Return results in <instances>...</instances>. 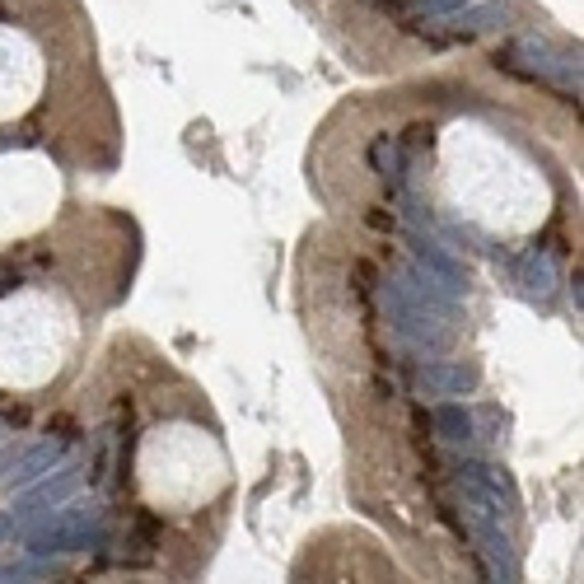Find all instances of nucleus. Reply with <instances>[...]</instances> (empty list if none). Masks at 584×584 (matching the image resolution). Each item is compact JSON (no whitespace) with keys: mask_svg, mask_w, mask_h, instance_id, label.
<instances>
[{"mask_svg":"<svg viewBox=\"0 0 584 584\" xmlns=\"http://www.w3.org/2000/svg\"><path fill=\"white\" fill-rule=\"evenodd\" d=\"M108 528H103V510L94 500H75V505H57V514H47L43 524L29 528V556H61V552H89L103 547Z\"/></svg>","mask_w":584,"mask_h":584,"instance_id":"1","label":"nucleus"},{"mask_svg":"<svg viewBox=\"0 0 584 584\" xmlns=\"http://www.w3.org/2000/svg\"><path fill=\"white\" fill-rule=\"evenodd\" d=\"M384 300H388V309H393V328H398L412 346H421V351H444V346H449V332L440 328V318L426 314V309L402 290V281H388Z\"/></svg>","mask_w":584,"mask_h":584,"instance_id":"2","label":"nucleus"},{"mask_svg":"<svg viewBox=\"0 0 584 584\" xmlns=\"http://www.w3.org/2000/svg\"><path fill=\"white\" fill-rule=\"evenodd\" d=\"M458 486H463L468 505H477L486 519H500V514L514 505L505 477H500L496 468H486V463H463V468H458Z\"/></svg>","mask_w":584,"mask_h":584,"instance_id":"3","label":"nucleus"},{"mask_svg":"<svg viewBox=\"0 0 584 584\" xmlns=\"http://www.w3.org/2000/svg\"><path fill=\"white\" fill-rule=\"evenodd\" d=\"M75 486H80V468H75V463H61L57 472H47L43 482L33 486L29 496L15 500V514H10V519L19 524V519H38V514L57 510V505H66V500H71Z\"/></svg>","mask_w":584,"mask_h":584,"instance_id":"4","label":"nucleus"},{"mask_svg":"<svg viewBox=\"0 0 584 584\" xmlns=\"http://www.w3.org/2000/svg\"><path fill=\"white\" fill-rule=\"evenodd\" d=\"M416 388L430 393V398H463L477 388V370L463 365V360H430L426 370L416 374Z\"/></svg>","mask_w":584,"mask_h":584,"instance_id":"5","label":"nucleus"},{"mask_svg":"<svg viewBox=\"0 0 584 584\" xmlns=\"http://www.w3.org/2000/svg\"><path fill=\"white\" fill-rule=\"evenodd\" d=\"M61 449L57 440H47V444H33V449H24V454L10 463V472H5V486L15 491V486H33V482H43L52 468H61Z\"/></svg>","mask_w":584,"mask_h":584,"instance_id":"6","label":"nucleus"},{"mask_svg":"<svg viewBox=\"0 0 584 584\" xmlns=\"http://www.w3.org/2000/svg\"><path fill=\"white\" fill-rule=\"evenodd\" d=\"M412 253H416V262H426V271L435 276V281H444L449 290H454V295H463V285H468V271L458 267L449 253H444V243L426 239V234H412Z\"/></svg>","mask_w":584,"mask_h":584,"instance_id":"7","label":"nucleus"},{"mask_svg":"<svg viewBox=\"0 0 584 584\" xmlns=\"http://www.w3.org/2000/svg\"><path fill=\"white\" fill-rule=\"evenodd\" d=\"M477 538H482V552H486V561H491L496 584H519V556H514L510 538H505L496 524H482L477 528Z\"/></svg>","mask_w":584,"mask_h":584,"instance_id":"8","label":"nucleus"},{"mask_svg":"<svg viewBox=\"0 0 584 584\" xmlns=\"http://www.w3.org/2000/svg\"><path fill=\"white\" fill-rule=\"evenodd\" d=\"M454 24L458 29H468V33H482V29H505L510 24V5H463L454 15Z\"/></svg>","mask_w":584,"mask_h":584,"instance_id":"9","label":"nucleus"},{"mask_svg":"<svg viewBox=\"0 0 584 584\" xmlns=\"http://www.w3.org/2000/svg\"><path fill=\"white\" fill-rule=\"evenodd\" d=\"M435 430H440L444 440H472L477 435V421H472L468 407H458V402H440L435 407Z\"/></svg>","mask_w":584,"mask_h":584,"instance_id":"10","label":"nucleus"},{"mask_svg":"<svg viewBox=\"0 0 584 584\" xmlns=\"http://www.w3.org/2000/svg\"><path fill=\"white\" fill-rule=\"evenodd\" d=\"M370 159H374V169L384 173L393 187H402V178H407V164H402V150L398 141H388V136H379V141L370 145Z\"/></svg>","mask_w":584,"mask_h":584,"instance_id":"11","label":"nucleus"},{"mask_svg":"<svg viewBox=\"0 0 584 584\" xmlns=\"http://www.w3.org/2000/svg\"><path fill=\"white\" fill-rule=\"evenodd\" d=\"M524 290H533V295H547L552 290V281H556V267H552V257L547 253H528L524 257Z\"/></svg>","mask_w":584,"mask_h":584,"instance_id":"12","label":"nucleus"},{"mask_svg":"<svg viewBox=\"0 0 584 584\" xmlns=\"http://www.w3.org/2000/svg\"><path fill=\"white\" fill-rule=\"evenodd\" d=\"M43 575H52V561H43V556H29V561H15V566H0V584H33V580H43Z\"/></svg>","mask_w":584,"mask_h":584,"instance_id":"13","label":"nucleus"},{"mask_svg":"<svg viewBox=\"0 0 584 584\" xmlns=\"http://www.w3.org/2000/svg\"><path fill=\"white\" fill-rule=\"evenodd\" d=\"M416 10H426V15H458L468 0H412Z\"/></svg>","mask_w":584,"mask_h":584,"instance_id":"14","label":"nucleus"},{"mask_svg":"<svg viewBox=\"0 0 584 584\" xmlns=\"http://www.w3.org/2000/svg\"><path fill=\"white\" fill-rule=\"evenodd\" d=\"M15 533H19V524L10 519V514H0V547H5L10 538H15Z\"/></svg>","mask_w":584,"mask_h":584,"instance_id":"15","label":"nucleus"}]
</instances>
